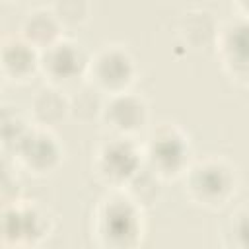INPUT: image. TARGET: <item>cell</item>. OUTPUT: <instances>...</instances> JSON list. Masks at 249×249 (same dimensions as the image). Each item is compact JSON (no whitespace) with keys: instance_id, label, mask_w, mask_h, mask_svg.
Segmentation results:
<instances>
[{"instance_id":"cell-1","label":"cell","mask_w":249,"mask_h":249,"mask_svg":"<svg viewBox=\"0 0 249 249\" xmlns=\"http://www.w3.org/2000/svg\"><path fill=\"white\" fill-rule=\"evenodd\" d=\"M97 233L111 249H130L140 233L138 212L126 198H109L97 214Z\"/></svg>"},{"instance_id":"cell-2","label":"cell","mask_w":249,"mask_h":249,"mask_svg":"<svg viewBox=\"0 0 249 249\" xmlns=\"http://www.w3.org/2000/svg\"><path fill=\"white\" fill-rule=\"evenodd\" d=\"M233 181L230 169L220 161H204L191 169L189 189L198 200L220 204L231 193Z\"/></svg>"},{"instance_id":"cell-3","label":"cell","mask_w":249,"mask_h":249,"mask_svg":"<svg viewBox=\"0 0 249 249\" xmlns=\"http://www.w3.org/2000/svg\"><path fill=\"white\" fill-rule=\"evenodd\" d=\"M99 169L111 181H128L140 171L138 152L126 138H115L101 148Z\"/></svg>"},{"instance_id":"cell-4","label":"cell","mask_w":249,"mask_h":249,"mask_svg":"<svg viewBox=\"0 0 249 249\" xmlns=\"http://www.w3.org/2000/svg\"><path fill=\"white\" fill-rule=\"evenodd\" d=\"M91 74L99 86L107 88L111 93H121L123 88L130 82L132 60L124 51L109 47L95 56V62L91 64Z\"/></svg>"},{"instance_id":"cell-5","label":"cell","mask_w":249,"mask_h":249,"mask_svg":"<svg viewBox=\"0 0 249 249\" xmlns=\"http://www.w3.org/2000/svg\"><path fill=\"white\" fill-rule=\"evenodd\" d=\"M148 156L152 165L161 173H173L183 167L187 156V142L175 128H160L150 138Z\"/></svg>"},{"instance_id":"cell-6","label":"cell","mask_w":249,"mask_h":249,"mask_svg":"<svg viewBox=\"0 0 249 249\" xmlns=\"http://www.w3.org/2000/svg\"><path fill=\"white\" fill-rule=\"evenodd\" d=\"M41 64L53 80H72L84 70L86 58L78 45L70 41H54L47 47Z\"/></svg>"},{"instance_id":"cell-7","label":"cell","mask_w":249,"mask_h":249,"mask_svg":"<svg viewBox=\"0 0 249 249\" xmlns=\"http://www.w3.org/2000/svg\"><path fill=\"white\" fill-rule=\"evenodd\" d=\"M105 117L111 123V126H115L117 130L128 132V130H136L144 119H146V107L142 103V99L121 91V93H111L107 105H105Z\"/></svg>"},{"instance_id":"cell-8","label":"cell","mask_w":249,"mask_h":249,"mask_svg":"<svg viewBox=\"0 0 249 249\" xmlns=\"http://www.w3.org/2000/svg\"><path fill=\"white\" fill-rule=\"evenodd\" d=\"M16 150L19 152L21 160L35 169H47L58 160V146L54 138L45 130L29 128Z\"/></svg>"},{"instance_id":"cell-9","label":"cell","mask_w":249,"mask_h":249,"mask_svg":"<svg viewBox=\"0 0 249 249\" xmlns=\"http://www.w3.org/2000/svg\"><path fill=\"white\" fill-rule=\"evenodd\" d=\"M4 235L6 239H14L16 243L33 241L43 233V220L31 208H12L6 210L4 216Z\"/></svg>"},{"instance_id":"cell-10","label":"cell","mask_w":249,"mask_h":249,"mask_svg":"<svg viewBox=\"0 0 249 249\" xmlns=\"http://www.w3.org/2000/svg\"><path fill=\"white\" fill-rule=\"evenodd\" d=\"M224 51L228 62L235 66V72L247 78L249 64V23H231L230 29H224Z\"/></svg>"},{"instance_id":"cell-11","label":"cell","mask_w":249,"mask_h":249,"mask_svg":"<svg viewBox=\"0 0 249 249\" xmlns=\"http://www.w3.org/2000/svg\"><path fill=\"white\" fill-rule=\"evenodd\" d=\"M2 60H4V68L8 72H12L16 78H23L37 64V53L33 51V45L29 41L14 39L12 43L4 45Z\"/></svg>"},{"instance_id":"cell-12","label":"cell","mask_w":249,"mask_h":249,"mask_svg":"<svg viewBox=\"0 0 249 249\" xmlns=\"http://www.w3.org/2000/svg\"><path fill=\"white\" fill-rule=\"evenodd\" d=\"M56 21L51 14L43 12V10H37L33 14L27 16L25 23H23V35H25V41H29L33 47L35 45H43V47H49L53 45L56 39Z\"/></svg>"},{"instance_id":"cell-13","label":"cell","mask_w":249,"mask_h":249,"mask_svg":"<svg viewBox=\"0 0 249 249\" xmlns=\"http://www.w3.org/2000/svg\"><path fill=\"white\" fill-rule=\"evenodd\" d=\"M233 237L237 241V249H249V210H243L235 216Z\"/></svg>"}]
</instances>
